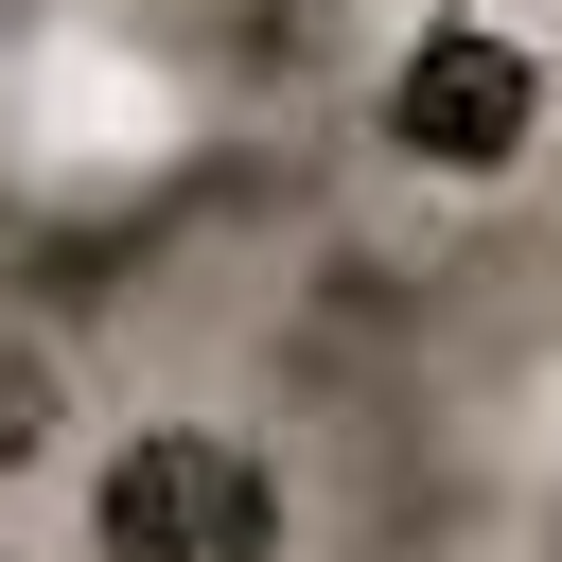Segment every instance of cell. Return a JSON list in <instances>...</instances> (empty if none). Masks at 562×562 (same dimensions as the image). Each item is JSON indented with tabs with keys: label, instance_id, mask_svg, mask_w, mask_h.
I'll return each mask as SVG.
<instances>
[{
	"label": "cell",
	"instance_id": "6da1fadb",
	"mask_svg": "<svg viewBox=\"0 0 562 562\" xmlns=\"http://www.w3.org/2000/svg\"><path fill=\"white\" fill-rule=\"evenodd\" d=\"M299 492L246 422H123L88 457V562H281Z\"/></svg>",
	"mask_w": 562,
	"mask_h": 562
},
{
	"label": "cell",
	"instance_id": "7a4b0ae2",
	"mask_svg": "<svg viewBox=\"0 0 562 562\" xmlns=\"http://www.w3.org/2000/svg\"><path fill=\"white\" fill-rule=\"evenodd\" d=\"M544 140V53L509 35V18H422L404 53H386V158L404 176H509Z\"/></svg>",
	"mask_w": 562,
	"mask_h": 562
},
{
	"label": "cell",
	"instance_id": "3957f363",
	"mask_svg": "<svg viewBox=\"0 0 562 562\" xmlns=\"http://www.w3.org/2000/svg\"><path fill=\"white\" fill-rule=\"evenodd\" d=\"M53 439H70V369H53V334H0V492H18Z\"/></svg>",
	"mask_w": 562,
	"mask_h": 562
}]
</instances>
